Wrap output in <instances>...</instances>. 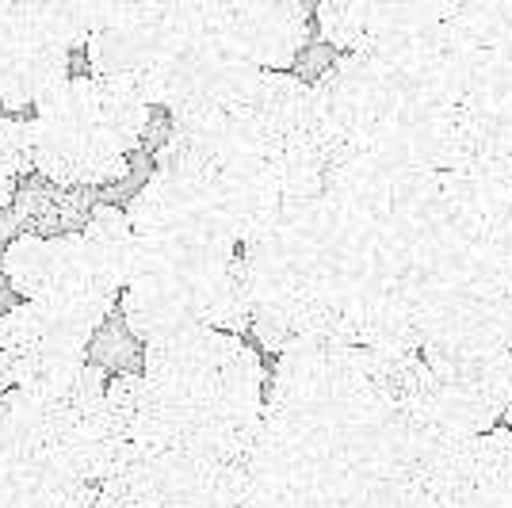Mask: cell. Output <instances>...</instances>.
<instances>
[{"label": "cell", "mask_w": 512, "mask_h": 508, "mask_svg": "<svg viewBox=\"0 0 512 508\" xmlns=\"http://www.w3.org/2000/svg\"><path fill=\"white\" fill-rule=\"evenodd\" d=\"M142 379L157 394L169 451H192L214 463H241L260 428L264 360L245 337L184 329L146 344Z\"/></svg>", "instance_id": "6da1fadb"}, {"label": "cell", "mask_w": 512, "mask_h": 508, "mask_svg": "<svg viewBox=\"0 0 512 508\" xmlns=\"http://www.w3.org/2000/svg\"><path fill=\"white\" fill-rule=\"evenodd\" d=\"M27 123L39 176L62 188H104L127 176L130 153L153 127V107L127 85L69 77Z\"/></svg>", "instance_id": "7a4b0ae2"}, {"label": "cell", "mask_w": 512, "mask_h": 508, "mask_svg": "<svg viewBox=\"0 0 512 508\" xmlns=\"http://www.w3.org/2000/svg\"><path fill=\"white\" fill-rule=\"evenodd\" d=\"M111 298L81 295L54 302H20L0 314V394L35 386L88 363Z\"/></svg>", "instance_id": "3957f363"}, {"label": "cell", "mask_w": 512, "mask_h": 508, "mask_svg": "<svg viewBox=\"0 0 512 508\" xmlns=\"http://www.w3.org/2000/svg\"><path fill=\"white\" fill-rule=\"evenodd\" d=\"M96 489L119 508H249L241 463H214L192 451L130 455Z\"/></svg>", "instance_id": "277c9868"}, {"label": "cell", "mask_w": 512, "mask_h": 508, "mask_svg": "<svg viewBox=\"0 0 512 508\" xmlns=\"http://www.w3.org/2000/svg\"><path fill=\"white\" fill-rule=\"evenodd\" d=\"M65 81L69 50L50 35L39 0H0V107H35Z\"/></svg>", "instance_id": "5b68a950"}, {"label": "cell", "mask_w": 512, "mask_h": 508, "mask_svg": "<svg viewBox=\"0 0 512 508\" xmlns=\"http://www.w3.org/2000/svg\"><path fill=\"white\" fill-rule=\"evenodd\" d=\"M0 268L8 276V287L23 302H54V298H81V295L107 298L96 287L92 272H88L81 233H62V237H31V233H23V237H16L4 249Z\"/></svg>", "instance_id": "8992f818"}, {"label": "cell", "mask_w": 512, "mask_h": 508, "mask_svg": "<svg viewBox=\"0 0 512 508\" xmlns=\"http://www.w3.org/2000/svg\"><path fill=\"white\" fill-rule=\"evenodd\" d=\"M245 54L264 73H287L310 43L314 8L302 0H226Z\"/></svg>", "instance_id": "52a82bcc"}, {"label": "cell", "mask_w": 512, "mask_h": 508, "mask_svg": "<svg viewBox=\"0 0 512 508\" xmlns=\"http://www.w3.org/2000/svg\"><path fill=\"white\" fill-rule=\"evenodd\" d=\"M81 233V249H85L88 272L96 279V287L104 291L107 298H115L127 291L130 272H134V230L127 222V211L123 207H111V203H100L88 214L85 230Z\"/></svg>", "instance_id": "ba28073f"}, {"label": "cell", "mask_w": 512, "mask_h": 508, "mask_svg": "<svg viewBox=\"0 0 512 508\" xmlns=\"http://www.w3.org/2000/svg\"><path fill=\"white\" fill-rule=\"evenodd\" d=\"M363 12H367L363 0H321L318 8H314L321 43L329 46V50L352 54L363 35Z\"/></svg>", "instance_id": "9c48e42d"}, {"label": "cell", "mask_w": 512, "mask_h": 508, "mask_svg": "<svg viewBox=\"0 0 512 508\" xmlns=\"http://www.w3.org/2000/svg\"><path fill=\"white\" fill-rule=\"evenodd\" d=\"M35 169V146H31V123L20 115H0V172L8 180H20Z\"/></svg>", "instance_id": "30bf717a"}, {"label": "cell", "mask_w": 512, "mask_h": 508, "mask_svg": "<svg viewBox=\"0 0 512 508\" xmlns=\"http://www.w3.org/2000/svg\"><path fill=\"white\" fill-rule=\"evenodd\" d=\"M12 199H16V180H8V176L0 172V211H4Z\"/></svg>", "instance_id": "8fae6325"}]
</instances>
